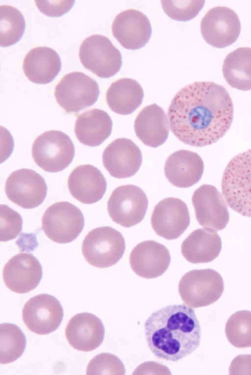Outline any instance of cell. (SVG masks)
I'll return each mask as SVG.
<instances>
[{"mask_svg": "<svg viewBox=\"0 0 251 375\" xmlns=\"http://www.w3.org/2000/svg\"><path fill=\"white\" fill-rule=\"evenodd\" d=\"M234 108L226 88L211 81L195 82L180 89L168 110L171 130L183 143L202 147L225 135Z\"/></svg>", "mask_w": 251, "mask_h": 375, "instance_id": "1", "label": "cell"}, {"mask_svg": "<svg viewBox=\"0 0 251 375\" xmlns=\"http://www.w3.org/2000/svg\"><path fill=\"white\" fill-rule=\"evenodd\" d=\"M148 346L156 357L176 362L199 347L201 328L195 310L184 304L153 312L144 324Z\"/></svg>", "mask_w": 251, "mask_h": 375, "instance_id": "2", "label": "cell"}, {"mask_svg": "<svg viewBox=\"0 0 251 375\" xmlns=\"http://www.w3.org/2000/svg\"><path fill=\"white\" fill-rule=\"evenodd\" d=\"M221 188L229 207L251 217V149L230 161L223 173Z\"/></svg>", "mask_w": 251, "mask_h": 375, "instance_id": "3", "label": "cell"}, {"mask_svg": "<svg viewBox=\"0 0 251 375\" xmlns=\"http://www.w3.org/2000/svg\"><path fill=\"white\" fill-rule=\"evenodd\" d=\"M126 243L122 234L109 226L90 231L83 241L82 253L86 261L98 268L115 265L123 257Z\"/></svg>", "mask_w": 251, "mask_h": 375, "instance_id": "4", "label": "cell"}, {"mask_svg": "<svg viewBox=\"0 0 251 375\" xmlns=\"http://www.w3.org/2000/svg\"><path fill=\"white\" fill-rule=\"evenodd\" d=\"M75 146L70 137L56 130L45 132L34 140L31 149L36 164L45 171L55 173L67 168L75 156Z\"/></svg>", "mask_w": 251, "mask_h": 375, "instance_id": "5", "label": "cell"}, {"mask_svg": "<svg viewBox=\"0 0 251 375\" xmlns=\"http://www.w3.org/2000/svg\"><path fill=\"white\" fill-rule=\"evenodd\" d=\"M224 290L223 278L216 270L207 268L186 272L178 284V292L184 303L196 308L216 301Z\"/></svg>", "mask_w": 251, "mask_h": 375, "instance_id": "6", "label": "cell"}, {"mask_svg": "<svg viewBox=\"0 0 251 375\" xmlns=\"http://www.w3.org/2000/svg\"><path fill=\"white\" fill-rule=\"evenodd\" d=\"M84 226V218L80 210L66 201L49 206L42 218V229L52 241L58 243H69L77 238Z\"/></svg>", "mask_w": 251, "mask_h": 375, "instance_id": "7", "label": "cell"}, {"mask_svg": "<svg viewBox=\"0 0 251 375\" xmlns=\"http://www.w3.org/2000/svg\"><path fill=\"white\" fill-rule=\"evenodd\" d=\"M78 55L84 67L101 78L113 76L122 65L120 52L107 37L100 34L86 38L80 46Z\"/></svg>", "mask_w": 251, "mask_h": 375, "instance_id": "8", "label": "cell"}, {"mask_svg": "<svg viewBox=\"0 0 251 375\" xmlns=\"http://www.w3.org/2000/svg\"><path fill=\"white\" fill-rule=\"evenodd\" d=\"M99 94L97 81L80 72L66 74L56 85L54 93L57 103L68 113H77L94 105Z\"/></svg>", "mask_w": 251, "mask_h": 375, "instance_id": "9", "label": "cell"}, {"mask_svg": "<svg viewBox=\"0 0 251 375\" xmlns=\"http://www.w3.org/2000/svg\"><path fill=\"white\" fill-rule=\"evenodd\" d=\"M148 207V199L143 190L134 185L116 188L107 202V211L112 220L129 228L141 222Z\"/></svg>", "mask_w": 251, "mask_h": 375, "instance_id": "10", "label": "cell"}, {"mask_svg": "<svg viewBox=\"0 0 251 375\" xmlns=\"http://www.w3.org/2000/svg\"><path fill=\"white\" fill-rule=\"evenodd\" d=\"M43 177L33 170H17L7 178L5 192L8 199L19 207L31 209L40 205L47 193Z\"/></svg>", "mask_w": 251, "mask_h": 375, "instance_id": "11", "label": "cell"}, {"mask_svg": "<svg viewBox=\"0 0 251 375\" xmlns=\"http://www.w3.org/2000/svg\"><path fill=\"white\" fill-rule=\"evenodd\" d=\"M241 23L237 14L226 6L209 10L201 23V32L206 42L217 48H225L238 39Z\"/></svg>", "mask_w": 251, "mask_h": 375, "instance_id": "12", "label": "cell"}, {"mask_svg": "<svg viewBox=\"0 0 251 375\" xmlns=\"http://www.w3.org/2000/svg\"><path fill=\"white\" fill-rule=\"evenodd\" d=\"M64 316L60 302L54 296L41 294L30 298L22 310L23 321L31 332L46 335L56 330Z\"/></svg>", "mask_w": 251, "mask_h": 375, "instance_id": "13", "label": "cell"}, {"mask_svg": "<svg viewBox=\"0 0 251 375\" xmlns=\"http://www.w3.org/2000/svg\"><path fill=\"white\" fill-rule=\"evenodd\" d=\"M192 202L197 220L203 228L216 232L226 227L229 219L227 203L215 187L200 186L195 190Z\"/></svg>", "mask_w": 251, "mask_h": 375, "instance_id": "14", "label": "cell"}, {"mask_svg": "<svg viewBox=\"0 0 251 375\" xmlns=\"http://www.w3.org/2000/svg\"><path fill=\"white\" fill-rule=\"evenodd\" d=\"M151 222L157 235L168 240L177 239L190 223L187 206L179 198H166L155 206Z\"/></svg>", "mask_w": 251, "mask_h": 375, "instance_id": "15", "label": "cell"}, {"mask_svg": "<svg viewBox=\"0 0 251 375\" xmlns=\"http://www.w3.org/2000/svg\"><path fill=\"white\" fill-rule=\"evenodd\" d=\"M102 163L110 175L117 179L134 175L142 163L138 146L131 140L119 138L111 142L102 153Z\"/></svg>", "mask_w": 251, "mask_h": 375, "instance_id": "16", "label": "cell"}, {"mask_svg": "<svg viewBox=\"0 0 251 375\" xmlns=\"http://www.w3.org/2000/svg\"><path fill=\"white\" fill-rule=\"evenodd\" d=\"M43 275L42 267L32 254L19 253L5 265L2 272L6 286L18 294H25L34 289Z\"/></svg>", "mask_w": 251, "mask_h": 375, "instance_id": "17", "label": "cell"}, {"mask_svg": "<svg viewBox=\"0 0 251 375\" xmlns=\"http://www.w3.org/2000/svg\"><path fill=\"white\" fill-rule=\"evenodd\" d=\"M114 37L127 50H137L144 47L151 34L148 17L140 11L124 10L115 18L112 25Z\"/></svg>", "mask_w": 251, "mask_h": 375, "instance_id": "18", "label": "cell"}, {"mask_svg": "<svg viewBox=\"0 0 251 375\" xmlns=\"http://www.w3.org/2000/svg\"><path fill=\"white\" fill-rule=\"evenodd\" d=\"M132 270L140 277L152 279L162 275L171 262L169 251L163 244L153 240L137 244L129 258Z\"/></svg>", "mask_w": 251, "mask_h": 375, "instance_id": "19", "label": "cell"}, {"mask_svg": "<svg viewBox=\"0 0 251 375\" xmlns=\"http://www.w3.org/2000/svg\"><path fill=\"white\" fill-rule=\"evenodd\" d=\"M104 334L101 321L95 315L86 312L74 316L65 328V336L69 345L84 352L98 348L102 343Z\"/></svg>", "mask_w": 251, "mask_h": 375, "instance_id": "20", "label": "cell"}, {"mask_svg": "<svg viewBox=\"0 0 251 375\" xmlns=\"http://www.w3.org/2000/svg\"><path fill=\"white\" fill-rule=\"evenodd\" d=\"M105 178L100 171L91 164L80 165L70 173L68 187L72 196L85 204L100 201L106 190Z\"/></svg>", "mask_w": 251, "mask_h": 375, "instance_id": "21", "label": "cell"}, {"mask_svg": "<svg viewBox=\"0 0 251 375\" xmlns=\"http://www.w3.org/2000/svg\"><path fill=\"white\" fill-rule=\"evenodd\" d=\"M204 164L196 153L179 150L171 154L166 161L164 173L173 185L180 188L192 187L201 179Z\"/></svg>", "mask_w": 251, "mask_h": 375, "instance_id": "22", "label": "cell"}, {"mask_svg": "<svg viewBox=\"0 0 251 375\" xmlns=\"http://www.w3.org/2000/svg\"><path fill=\"white\" fill-rule=\"evenodd\" d=\"M135 134L145 145L156 148L167 140L169 124L167 115L156 104L143 108L137 115L134 124Z\"/></svg>", "mask_w": 251, "mask_h": 375, "instance_id": "23", "label": "cell"}, {"mask_svg": "<svg viewBox=\"0 0 251 375\" xmlns=\"http://www.w3.org/2000/svg\"><path fill=\"white\" fill-rule=\"evenodd\" d=\"M61 68L60 58L55 50L48 47L30 50L25 56L23 69L26 78L36 84L52 81Z\"/></svg>", "mask_w": 251, "mask_h": 375, "instance_id": "24", "label": "cell"}, {"mask_svg": "<svg viewBox=\"0 0 251 375\" xmlns=\"http://www.w3.org/2000/svg\"><path fill=\"white\" fill-rule=\"evenodd\" d=\"M221 249L222 241L218 234L204 228L193 231L181 245L183 256L193 264L212 261L218 256Z\"/></svg>", "mask_w": 251, "mask_h": 375, "instance_id": "25", "label": "cell"}, {"mask_svg": "<svg viewBox=\"0 0 251 375\" xmlns=\"http://www.w3.org/2000/svg\"><path fill=\"white\" fill-rule=\"evenodd\" d=\"M112 121L104 110L94 108L77 116L75 125L76 138L82 144L96 147L102 144L111 134Z\"/></svg>", "mask_w": 251, "mask_h": 375, "instance_id": "26", "label": "cell"}, {"mask_svg": "<svg viewBox=\"0 0 251 375\" xmlns=\"http://www.w3.org/2000/svg\"><path fill=\"white\" fill-rule=\"evenodd\" d=\"M144 92L135 80L122 78L112 83L107 90L106 100L110 109L119 114L128 115L142 104Z\"/></svg>", "mask_w": 251, "mask_h": 375, "instance_id": "27", "label": "cell"}, {"mask_svg": "<svg viewBox=\"0 0 251 375\" xmlns=\"http://www.w3.org/2000/svg\"><path fill=\"white\" fill-rule=\"evenodd\" d=\"M222 71L227 83L243 91L251 90V48L241 47L225 58Z\"/></svg>", "mask_w": 251, "mask_h": 375, "instance_id": "28", "label": "cell"}, {"mask_svg": "<svg viewBox=\"0 0 251 375\" xmlns=\"http://www.w3.org/2000/svg\"><path fill=\"white\" fill-rule=\"evenodd\" d=\"M26 337L20 328L11 323L0 325V363L13 362L20 358L26 347Z\"/></svg>", "mask_w": 251, "mask_h": 375, "instance_id": "29", "label": "cell"}, {"mask_svg": "<svg viewBox=\"0 0 251 375\" xmlns=\"http://www.w3.org/2000/svg\"><path fill=\"white\" fill-rule=\"evenodd\" d=\"M0 45L6 47L14 45L22 37L25 22L21 12L14 7L0 6Z\"/></svg>", "mask_w": 251, "mask_h": 375, "instance_id": "30", "label": "cell"}, {"mask_svg": "<svg viewBox=\"0 0 251 375\" xmlns=\"http://www.w3.org/2000/svg\"><path fill=\"white\" fill-rule=\"evenodd\" d=\"M225 333L234 347H251V311L241 310L232 314L226 322Z\"/></svg>", "mask_w": 251, "mask_h": 375, "instance_id": "31", "label": "cell"}, {"mask_svg": "<svg viewBox=\"0 0 251 375\" xmlns=\"http://www.w3.org/2000/svg\"><path fill=\"white\" fill-rule=\"evenodd\" d=\"M204 0H161L165 13L171 19L188 21L195 18L202 8Z\"/></svg>", "mask_w": 251, "mask_h": 375, "instance_id": "32", "label": "cell"}, {"mask_svg": "<svg viewBox=\"0 0 251 375\" xmlns=\"http://www.w3.org/2000/svg\"><path fill=\"white\" fill-rule=\"evenodd\" d=\"M86 374L125 375L123 362L117 356L109 353H101L93 357L86 368Z\"/></svg>", "mask_w": 251, "mask_h": 375, "instance_id": "33", "label": "cell"}, {"mask_svg": "<svg viewBox=\"0 0 251 375\" xmlns=\"http://www.w3.org/2000/svg\"><path fill=\"white\" fill-rule=\"evenodd\" d=\"M0 241H8L21 232L23 219L17 212L6 205L0 206Z\"/></svg>", "mask_w": 251, "mask_h": 375, "instance_id": "34", "label": "cell"}, {"mask_svg": "<svg viewBox=\"0 0 251 375\" xmlns=\"http://www.w3.org/2000/svg\"><path fill=\"white\" fill-rule=\"evenodd\" d=\"M74 0H35L39 11L49 17H60L73 7Z\"/></svg>", "mask_w": 251, "mask_h": 375, "instance_id": "35", "label": "cell"}, {"mask_svg": "<svg viewBox=\"0 0 251 375\" xmlns=\"http://www.w3.org/2000/svg\"><path fill=\"white\" fill-rule=\"evenodd\" d=\"M229 375H251V354L238 355L232 361L229 368Z\"/></svg>", "mask_w": 251, "mask_h": 375, "instance_id": "36", "label": "cell"}, {"mask_svg": "<svg viewBox=\"0 0 251 375\" xmlns=\"http://www.w3.org/2000/svg\"><path fill=\"white\" fill-rule=\"evenodd\" d=\"M133 375H171L169 368L154 361L145 362L139 365L134 371Z\"/></svg>", "mask_w": 251, "mask_h": 375, "instance_id": "37", "label": "cell"}]
</instances>
